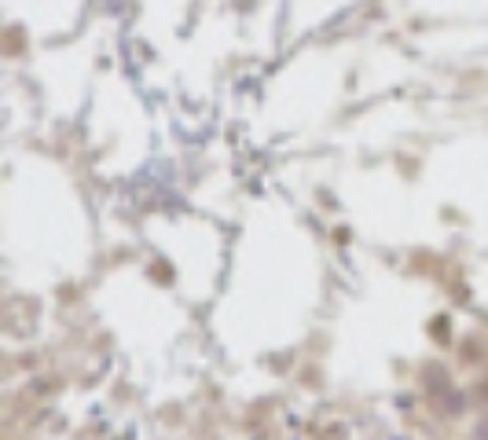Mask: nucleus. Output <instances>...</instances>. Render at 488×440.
<instances>
[{"mask_svg": "<svg viewBox=\"0 0 488 440\" xmlns=\"http://www.w3.org/2000/svg\"><path fill=\"white\" fill-rule=\"evenodd\" d=\"M473 403H481V407L488 411V374H484V378L473 385Z\"/></svg>", "mask_w": 488, "mask_h": 440, "instance_id": "f257e3e1", "label": "nucleus"}, {"mask_svg": "<svg viewBox=\"0 0 488 440\" xmlns=\"http://www.w3.org/2000/svg\"><path fill=\"white\" fill-rule=\"evenodd\" d=\"M473 440H488V418H481V422H477V429H473Z\"/></svg>", "mask_w": 488, "mask_h": 440, "instance_id": "f03ea898", "label": "nucleus"}]
</instances>
